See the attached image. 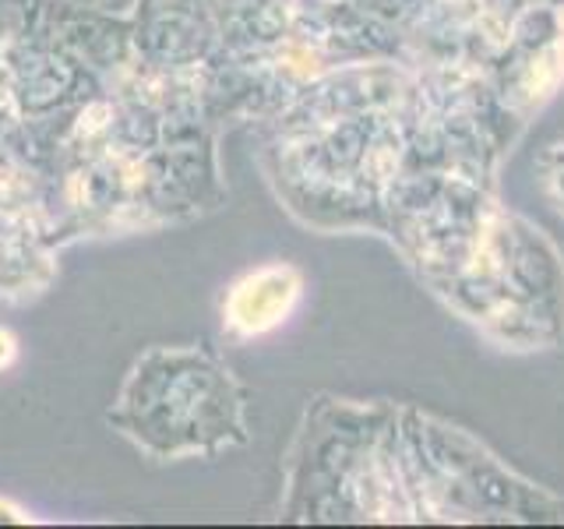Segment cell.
Masks as SVG:
<instances>
[{
	"label": "cell",
	"mask_w": 564,
	"mask_h": 529,
	"mask_svg": "<svg viewBox=\"0 0 564 529\" xmlns=\"http://www.w3.org/2000/svg\"><path fill=\"white\" fill-rule=\"evenodd\" d=\"M11 353H14L11 335H8V332H0V367H4V364L11 360Z\"/></svg>",
	"instance_id": "1"
}]
</instances>
